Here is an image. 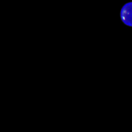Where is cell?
I'll return each mask as SVG.
<instances>
[{
    "label": "cell",
    "mask_w": 132,
    "mask_h": 132,
    "mask_svg": "<svg viewBox=\"0 0 132 132\" xmlns=\"http://www.w3.org/2000/svg\"><path fill=\"white\" fill-rule=\"evenodd\" d=\"M120 20L127 27H132V3H126L122 7L120 13Z\"/></svg>",
    "instance_id": "cell-1"
}]
</instances>
